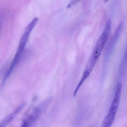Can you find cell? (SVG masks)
Instances as JSON below:
<instances>
[{"label": "cell", "mask_w": 127, "mask_h": 127, "mask_svg": "<svg viewBox=\"0 0 127 127\" xmlns=\"http://www.w3.org/2000/svg\"><path fill=\"white\" fill-rule=\"evenodd\" d=\"M81 0H71V1L69 3L67 6V8H70L72 7V6L74 5L75 4L80 2Z\"/></svg>", "instance_id": "5b68a950"}, {"label": "cell", "mask_w": 127, "mask_h": 127, "mask_svg": "<svg viewBox=\"0 0 127 127\" xmlns=\"http://www.w3.org/2000/svg\"><path fill=\"white\" fill-rule=\"evenodd\" d=\"M110 32V29L108 28H104L103 32L99 38L87 62L80 81L75 89L73 94V96L74 97L76 95L79 90L80 89L84 82L89 77L94 69L107 41Z\"/></svg>", "instance_id": "6da1fadb"}, {"label": "cell", "mask_w": 127, "mask_h": 127, "mask_svg": "<svg viewBox=\"0 0 127 127\" xmlns=\"http://www.w3.org/2000/svg\"><path fill=\"white\" fill-rule=\"evenodd\" d=\"M1 21H2V20H1V17H0V29L1 27Z\"/></svg>", "instance_id": "8992f818"}, {"label": "cell", "mask_w": 127, "mask_h": 127, "mask_svg": "<svg viewBox=\"0 0 127 127\" xmlns=\"http://www.w3.org/2000/svg\"><path fill=\"white\" fill-rule=\"evenodd\" d=\"M26 104H24L19 106L14 111L9 114L0 122V127H4L8 125L14 119L15 117L25 107Z\"/></svg>", "instance_id": "277c9868"}, {"label": "cell", "mask_w": 127, "mask_h": 127, "mask_svg": "<svg viewBox=\"0 0 127 127\" xmlns=\"http://www.w3.org/2000/svg\"><path fill=\"white\" fill-rule=\"evenodd\" d=\"M50 100V99H47L37 107H30L25 114L21 126L30 127L35 123L41 116L44 110L48 106Z\"/></svg>", "instance_id": "3957f363"}, {"label": "cell", "mask_w": 127, "mask_h": 127, "mask_svg": "<svg viewBox=\"0 0 127 127\" xmlns=\"http://www.w3.org/2000/svg\"><path fill=\"white\" fill-rule=\"evenodd\" d=\"M122 89V84L118 83L117 85L116 93L109 111L102 122V127H110L113 124L119 105Z\"/></svg>", "instance_id": "7a4b0ae2"}]
</instances>
